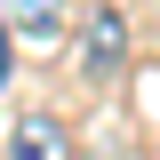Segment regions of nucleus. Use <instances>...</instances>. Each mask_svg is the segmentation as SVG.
<instances>
[{
    "instance_id": "nucleus-1",
    "label": "nucleus",
    "mask_w": 160,
    "mask_h": 160,
    "mask_svg": "<svg viewBox=\"0 0 160 160\" xmlns=\"http://www.w3.org/2000/svg\"><path fill=\"white\" fill-rule=\"evenodd\" d=\"M72 56H80V80H88V88L120 80V72H128V16H120V8H88Z\"/></svg>"
},
{
    "instance_id": "nucleus-3",
    "label": "nucleus",
    "mask_w": 160,
    "mask_h": 160,
    "mask_svg": "<svg viewBox=\"0 0 160 160\" xmlns=\"http://www.w3.org/2000/svg\"><path fill=\"white\" fill-rule=\"evenodd\" d=\"M0 32L16 48H56L72 32V0H0Z\"/></svg>"
},
{
    "instance_id": "nucleus-4",
    "label": "nucleus",
    "mask_w": 160,
    "mask_h": 160,
    "mask_svg": "<svg viewBox=\"0 0 160 160\" xmlns=\"http://www.w3.org/2000/svg\"><path fill=\"white\" fill-rule=\"evenodd\" d=\"M80 160H120V152H112V144H96V152H80Z\"/></svg>"
},
{
    "instance_id": "nucleus-2",
    "label": "nucleus",
    "mask_w": 160,
    "mask_h": 160,
    "mask_svg": "<svg viewBox=\"0 0 160 160\" xmlns=\"http://www.w3.org/2000/svg\"><path fill=\"white\" fill-rule=\"evenodd\" d=\"M0 160H80V144L56 112H16L8 136H0Z\"/></svg>"
}]
</instances>
